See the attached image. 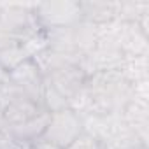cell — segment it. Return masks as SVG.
<instances>
[{"label":"cell","mask_w":149,"mask_h":149,"mask_svg":"<svg viewBox=\"0 0 149 149\" xmlns=\"http://www.w3.org/2000/svg\"><path fill=\"white\" fill-rule=\"evenodd\" d=\"M9 86H11V81H9V72L6 68L0 67V100L2 97L9 91Z\"/></svg>","instance_id":"obj_8"},{"label":"cell","mask_w":149,"mask_h":149,"mask_svg":"<svg viewBox=\"0 0 149 149\" xmlns=\"http://www.w3.org/2000/svg\"><path fill=\"white\" fill-rule=\"evenodd\" d=\"M49 114L51 112L42 104L25 97H14L4 105L6 128L16 137V140L25 144H33L42 137Z\"/></svg>","instance_id":"obj_1"},{"label":"cell","mask_w":149,"mask_h":149,"mask_svg":"<svg viewBox=\"0 0 149 149\" xmlns=\"http://www.w3.org/2000/svg\"><path fill=\"white\" fill-rule=\"evenodd\" d=\"M32 149H61V147H58V146H54L51 142H46L42 139H39V140H35L32 144Z\"/></svg>","instance_id":"obj_9"},{"label":"cell","mask_w":149,"mask_h":149,"mask_svg":"<svg viewBox=\"0 0 149 149\" xmlns=\"http://www.w3.org/2000/svg\"><path fill=\"white\" fill-rule=\"evenodd\" d=\"M9 81H11V91H9V97L4 102V105L14 97H25L37 104H42L44 76L32 58L25 60L21 65H18L16 68H13L9 72Z\"/></svg>","instance_id":"obj_2"},{"label":"cell","mask_w":149,"mask_h":149,"mask_svg":"<svg viewBox=\"0 0 149 149\" xmlns=\"http://www.w3.org/2000/svg\"><path fill=\"white\" fill-rule=\"evenodd\" d=\"M2 128H6V123H4V105L0 102V130Z\"/></svg>","instance_id":"obj_10"},{"label":"cell","mask_w":149,"mask_h":149,"mask_svg":"<svg viewBox=\"0 0 149 149\" xmlns=\"http://www.w3.org/2000/svg\"><path fill=\"white\" fill-rule=\"evenodd\" d=\"M84 132V121L81 114L74 109H61L49 114L46 130L42 133V140L51 142L61 149H65L72 140H76Z\"/></svg>","instance_id":"obj_3"},{"label":"cell","mask_w":149,"mask_h":149,"mask_svg":"<svg viewBox=\"0 0 149 149\" xmlns=\"http://www.w3.org/2000/svg\"><path fill=\"white\" fill-rule=\"evenodd\" d=\"M33 16L37 25L44 32L68 28L83 19L79 2H70V0L33 4Z\"/></svg>","instance_id":"obj_4"},{"label":"cell","mask_w":149,"mask_h":149,"mask_svg":"<svg viewBox=\"0 0 149 149\" xmlns=\"http://www.w3.org/2000/svg\"><path fill=\"white\" fill-rule=\"evenodd\" d=\"M18 144H19V140H16V137L7 128L0 130V149H16Z\"/></svg>","instance_id":"obj_7"},{"label":"cell","mask_w":149,"mask_h":149,"mask_svg":"<svg viewBox=\"0 0 149 149\" xmlns=\"http://www.w3.org/2000/svg\"><path fill=\"white\" fill-rule=\"evenodd\" d=\"M81 18L93 25H107L119 19V2H79Z\"/></svg>","instance_id":"obj_5"},{"label":"cell","mask_w":149,"mask_h":149,"mask_svg":"<svg viewBox=\"0 0 149 149\" xmlns=\"http://www.w3.org/2000/svg\"><path fill=\"white\" fill-rule=\"evenodd\" d=\"M16 149H32V144H25V142H19Z\"/></svg>","instance_id":"obj_11"},{"label":"cell","mask_w":149,"mask_h":149,"mask_svg":"<svg viewBox=\"0 0 149 149\" xmlns=\"http://www.w3.org/2000/svg\"><path fill=\"white\" fill-rule=\"evenodd\" d=\"M65 149H102V144L97 137H93L90 132H83L76 140H72Z\"/></svg>","instance_id":"obj_6"}]
</instances>
